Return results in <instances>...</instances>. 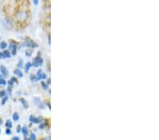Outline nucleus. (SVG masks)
<instances>
[{"instance_id":"f257e3e1","label":"nucleus","mask_w":159,"mask_h":140,"mask_svg":"<svg viewBox=\"0 0 159 140\" xmlns=\"http://www.w3.org/2000/svg\"><path fill=\"white\" fill-rule=\"evenodd\" d=\"M28 17V14L26 12L24 11H21L19 13H18L17 14V19L19 21H23L26 20V18Z\"/></svg>"},{"instance_id":"f03ea898","label":"nucleus","mask_w":159,"mask_h":140,"mask_svg":"<svg viewBox=\"0 0 159 140\" xmlns=\"http://www.w3.org/2000/svg\"><path fill=\"white\" fill-rule=\"evenodd\" d=\"M42 62H43L42 59L41 58L40 56H38V57H35L33 60V64H32V65L34 66L35 67H38L39 66H41V65H42Z\"/></svg>"},{"instance_id":"7ed1b4c3","label":"nucleus","mask_w":159,"mask_h":140,"mask_svg":"<svg viewBox=\"0 0 159 140\" xmlns=\"http://www.w3.org/2000/svg\"><path fill=\"white\" fill-rule=\"evenodd\" d=\"M23 46H26V47H29V48H37L38 47V44L35 43V42H33V40H31V39H29L28 38L27 40H26V43H24L23 44Z\"/></svg>"},{"instance_id":"20e7f679","label":"nucleus","mask_w":159,"mask_h":140,"mask_svg":"<svg viewBox=\"0 0 159 140\" xmlns=\"http://www.w3.org/2000/svg\"><path fill=\"white\" fill-rule=\"evenodd\" d=\"M33 101H34L35 103L36 104V105L38 106L39 108H41V109H43V108H45L44 104L40 101V99L39 98H38V97H35V98H34Z\"/></svg>"},{"instance_id":"39448f33","label":"nucleus","mask_w":159,"mask_h":140,"mask_svg":"<svg viewBox=\"0 0 159 140\" xmlns=\"http://www.w3.org/2000/svg\"><path fill=\"white\" fill-rule=\"evenodd\" d=\"M29 120L32 122L35 123V124H38V123H40L41 122H42V117H39V118H37V117L33 116V115H31V116L30 117Z\"/></svg>"},{"instance_id":"423d86ee","label":"nucleus","mask_w":159,"mask_h":140,"mask_svg":"<svg viewBox=\"0 0 159 140\" xmlns=\"http://www.w3.org/2000/svg\"><path fill=\"white\" fill-rule=\"evenodd\" d=\"M9 50L12 51V54L13 55H15L16 53V45L14 43H11L9 45Z\"/></svg>"},{"instance_id":"0eeeda50","label":"nucleus","mask_w":159,"mask_h":140,"mask_svg":"<svg viewBox=\"0 0 159 140\" xmlns=\"http://www.w3.org/2000/svg\"><path fill=\"white\" fill-rule=\"evenodd\" d=\"M0 71L1 72V73H2L4 75L7 76V74H8V70H7V69L4 66H3V65H1V66H0Z\"/></svg>"},{"instance_id":"6e6552de","label":"nucleus","mask_w":159,"mask_h":140,"mask_svg":"<svg viewBox=\"0 0 159 140\" xmlns=\"http://www.w3.org/2000/svg\"><path fill=\"white\" fill-rule=\"evenodd\" d=\"M42 76H43V73H42V71L40 70L38 71L37 72V80H40L41 79H42Z\"/></svg>"},{"instance_id":"1a4fd4ad","label":"nucleus","mask_w":159,"mask_h":140,"mask_svg":"<svg viewBox=\"0 0 159 140\" xmlns=\"http://www.w3.org/2000/svg\"><path fill=\"white\" fill-rule=\"evenodd\" d=\"M3 54V56L2 57L4 59H7V58H9L11 56V53H9V51H8V50H5L4 53H2Z\"/></svg>"},{"instance_id":"9d476101","label":"nucleus","mask_w":159,"mask_h":140,"mask_svg":"<svg viewBox=\"0 0 159 140\" xmlns=\"http://www.w3.org/2000/svg\"><path fill=\"white\" fill-rule=\"evenodd\" d=\"M19 100H20V102L22 103V106H23L24 108H27L28 107H29V104H28L27 101H26L24 98H21Z\"/></svg>"},{"instance_id":"9b49d317","label":"nucleus","mask_w":159,"mask_h":140,"mask_svg":"<svg viewBox=\"0 0 159 140\" xmlns=\"http://www.w3.org/2000/svg\"><path fill=\"white\" fill-rule=\"evenodd\" d=\"M14 74H16V76H18V77H23V73H22V72L21 70H14Z\"/></svg>"},{"instance_id":"f8f14e48","label":"nucleus","mask_w":159,"mask_h":140,"mask_svg":"<svg viewBox=\"0 0 159 140\" xmlns=\"http://www.w3.org/2000/svg\"><path fill=\"white\" fill-rule=\"evenodd\" d=\"M21 131L24 135H26V134H28V132H29V129H28L26 126H24L23 128H21Z\"/></svg>"},{"instance_id":"ddd939ff","label":"nucleus","mask_w":159,"mask_h":140,"mask_svg":"<svg viewBox=\"0 0 159 140\" xmlns=\"http://www.w3.org/2000/svg\"><path fill=\"white\" fill-rule=\"evenodd\" d=\"M5 125H6V127L7 128H9L11 129L12 128V121L9 120H7V122H6V124H5Z\"/></svg>"},{"instance_id":"4468645a","label":"nucleus","mask_w":159,"mask_h":140,"mask_svg":"<svg viewBox=\"0 0 159 140\" xmlns=\"http://www.w3.org/2000/svg\"><path fill=\"white\" fill-rule=\"evenodd\" d=\"M32 66V64L30 62H27L26 65V67H25V72H28L30 70V68H31Z\"/></svg>"},{"instance_id":"2eb2a0df","label":"nucleus","mask_w":159,"mask_h":140,"mask_svg":"<svg viewBox=\"0 0 159 140\" xmlns=\"http://www.w3.org/2000/svg\"><path fill=\"white\" fill-rule=\"evenodd\" d=\"M7 43L6 42H1V43H0V48H1V49H2V50H4V49H6L7 48Z\"/></svg>"},{"instance_id":"dca6fc26","label":"nucleus","mask_w":159,"mask_h":140,"mask_svg":"<svg viewBox=\"0 0 159 140\" xmlns=\"http://www.w3.org/2000/svg\"><path fill=\"white\" fill-rule=\"evenodd\" d=\"M13 120L14 121H18L19 120V115L17 113H14L13 114Z\"/></svg>"},{"instance_id":"f3484780","label":"nucleus","mask_w":159,"mask_h":140,"mask_svg":"<svg viewBox=\"0 0 159 140\" xmlns=\"http://www.w3.org/2000/svg\"><path fill=\"white\" fill-rule=\"evenodd\" d=\"M8 99H9L8 96H7L6 95V96H4V98L2 99V100H1V105H2V106L4 105V104L6 103V102L7 101V100H8Z\"/></svg>"},{"instance_id":"a211bd4d","label":"nucleus","mask_w":159,"mask_h":140,"mask_svg":"<svg viewBox=\"0 0 159 140\" xmlns=\"http://www.w3.org/2000/svg\"><path fill=\"white\" fill-rule=\"evenodd\" d=\"M41 85H42V88H43V89H45V90H47V89H48V85H47V84H45V82H44V81H42V82H41Z\"/></svg>"},{"instance_id":"6ab92c4d","label":"nucleus","mask_w":159,"mask_h":140,"mask_svg":"<svg viewBox=\"0 0 159 140\" xmlns=\"http://www.w3.org/2000/svg\"><path fill=\"white\" fill-rule=\"evenodd\" d=\"M26 55L27 57H31V55H32V50H28L26 51Z\"/></svg>"},{"instance_id":"aec40b11","label":"nucleus","mask_w":159,"mask_h":140,"mask_svg":"<svg viewBox=\"0 0 159 140\" xmlns=\"http://www.w3.org/2000/svg\"><path fill=\"white\" fill-rule=\"evenodd\" d=\"M5 96H6V91H5L4 90L0 91V97L3 98V97H4Z\"/></svg>"},{"instance_id":"412c9836","label":"nucleus","mask_w":159,"mask_h":140,"mask_svg":"<svg viewBox=\"0 0 159 140\" xmlns=\"http://www.w3.org/2000/svg\"><path fill=\"white\" fill-rule=\"evenodd\" d=\"M7 84V81H5L4 79H0V85H2V86H4Z\"/></svg>"},{"instance_id":"4be33fe9","label":"nucleus","mask_w":159,"mask_h":140,"mask_svg":"<svg viewBox=\"0 0 159 140\" xmlns=\"http://www.w3.org/2000/svg\"><path fill=\"white\" fill-rule=\"evenodd\" d=\"M30 139H31V140L36 139V135H35L34 133H32L31 134V136H30Z\"/></svg>"},{"instance_id":"5701e85b","label":"nucleus","mask_w":159,"mask_h":140,"mask_svg":"<svg viewBox=\"0 0 159 140\" xmlns=\"http://www.w3.org/2000/svg\"><path fill=\"white\" fill-rule=\"evenodd\" d=\"M22 66H23V60H22V59H20L19 62H18V67H19V68H21Z\"/></svg>"},{"instance_id":"b1692460","label":"nucleus","mask_w":159,"mask_h":140,"mask_svg":"<svg viewBox=\"0 0 159 140\" xmlns=\"http://www.w3.org/2000/svg\"><path fill=\"white\" fill-rule=\"evenodd\" d=\"M31 79L32 81H37V77L34 75H32L31 77Z\"/></svg>"},{"instance_id":"393cba45","label":"nucleus","mask_w":159,"mask_h":140,"mask_svg":"<svg viewBox=\"0 0 159 140\" xmlns=\"http://www.w3.org/2000/svg\"><path fill=\"white\" fill-rule=\"evenodd\" d=\"M6 134H9H9H12V131H11V129H9V128L7 129V130H6Z\"/></svg>"},{"instance_id":"a878e982","label":"nucleus","mask_w":159,"mask_h":140,"mask_svg":"<svg viewBox=\"0 0 159 140\" xmlns=\"http://www.w3.org/2000/svg\"><path fill=\"white\" fill-rule=\"evenodd\" d=\"M33 2L35 5H38L39 2V0H33Z\"/></svg>"},{"instance_id":"bb28decb","label":"nucleus","mask_w":159,"mask_h":140,"mask_svg":"<svg viewBox=\"0 0 159 140\" xmlns=\"http://www.w3.org/2000/svg\"><path fill=\"white\" fill-rule=\"evenodd\" d=\"M19 139H20V138L18 137H16V136L12 138V140H19Z\"/></svg>"},{"instance_id":"cd10ccee","label":"nucleus","mask_w":159,"mask_h":140,"mask_svg":"<svg viewBox=\"0 0 159 140\" xmlns=\"http://www.w3.org/2000/svg\"><path fill=\"white\" fill-rule=\"evenodd\" d=\"M8 84H9V85H13V84H14V81H12V79H11V80H10V81H9V82H8Z\"/></svg>"},{"instance_id":"c85d7f7f","label":"nucleus","mask_w":159,"mask_h":140,"mask_svg":"<svg viewBox=\"0 0 159 140\" xmlns=\"http://www.w3.org/2000/svg\"><path fill=\"white\" fill-rule=\"evenodd\" d=\"M21 130V128L20 125H18V128H17V132H20Z\"/></svg>"},{"instance_id":"c756f323","label":"nucleus","mask_w":159,"mask_h":140,"mask_svg":"<svg viewBox=\"0 0 159 140\" xmlns=\"http://www.w3.org/2000/svg\"><path fill=\"white\" fill-rule=\"evenodd\" d=\"M12 81H15V82H17V79H16V78H15V77H12Z\"/></svg>"},{"instance_id":"7c9ffc66","label":"nucleus","mask_w":159,"mask_h":140,"mask_svg":"<svg viewBox=\"0 0 159 140\" xmlns=\"http://www.w3.org/2000/svg\"><path fill=\"white\" fill-rule=\"evenodd\" d=\"M2 56H3V54L2 53H0V59L2 58Z\"/></svg>"},{"instance_id":"2f4dec72","label":"nucleus","mask_w":159,"mask_h":140,"mask_svg":"<svg viewBox=\"0 0 159 140\" xmlns=\"http://www.w3.org/2000/svg\"><path fill=\"white\" fill-rule=\"evenodd\" d=\"M42 79H46V74H43V76H42Z\"/></svg>"},{"instance_id":"473e14b6","label":"nucleus","mask_w":159,"mask_h":140,"mask_svg":"<svg viewBox=\"0 0 159 140\" xmlns=\"http://www.w3.org/2000/svg\"><path fill=\"white\" fill-rule=\"evenodd\" d=\"M43 125H40V129H43Z\"/></svg>"},{"instance_id":"72a5a7b5","label":"nucleus","mask_w":159,"mask_h":140,"mask_svg":"<svg viewBox=\"0 0 159 140\" xmlns=\"http://www.w3.org/2000/svg\"><path fill=\"white\" fill-rule=\"evenodd\" d=\"M2 122V120H1V119H0V125L2 124V122Z\"/></svg>"},{"instance_id":"f704fd0d","label":"nucleus","mask_w":159,"mask_h":140,"mask_svg":"<svg viewBox=\"0 0 159 140\" xmlns=\"http://www.w3.org/2000/svg\"><path fill=\"white\" fill-rule=\"evenodd\" d=\"M1 77H2V76H0V79H1Z\"/></svg>"},{"instance_id":"c9c22d12","label":"nucleus","mask_w":159,"mask_h":140,"mask_svg":"<svg viewBox=\"0 0 159 140\" xmlns=\"http://www.w3.org/2000/svg\"><path fill=\"white\" fill-rule=\"evenodd\" d=\"M0 134H1V129H0Z\"/></svg>"},{"instance_id":"e433bc0d","label":"nucleus","mask_w":159,"mask_h":140,"mask_svg":"<svg viewBox=\"0 0 159 140\" xmlns=\"http://www.w3.org/2000/svg\"><path fill=\"white\" fill-rule=\"evenodd\" d=\"M0 40H1V38H0Z\"/></svg>"}]
</instances>
